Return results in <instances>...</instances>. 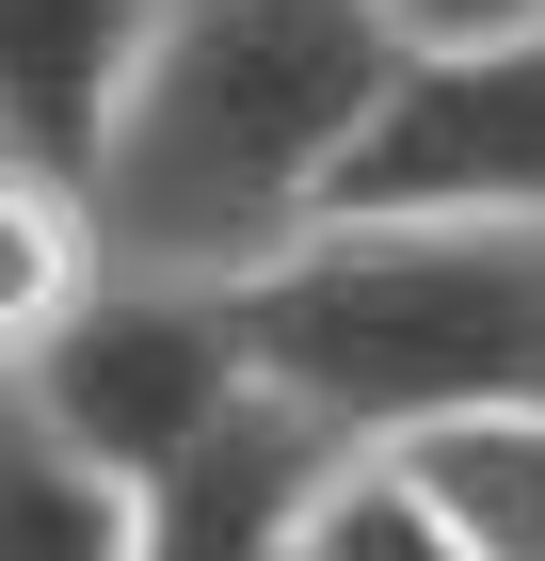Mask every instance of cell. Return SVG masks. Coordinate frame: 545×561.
Returning <instances> with one entry per match:
<instances>
[{
    "instance_id": "1",
    "label": "cell",
    "mask_w": 545,
    "mask_h": 561,
    "mask_svg": "<svg viewBox=\"0 0 545 561\" xmlns=\"http://www.w3.org/2000/svg\"><path fill=\"white\" fill-rule=\"evenodd\" d=\"M401 0H161L96 209L161 273H257L337 209V176L401 81Z\"/></svg>"
},
{
    "instance_id": "2",
    "label": "cell",
    "mask_w": 545,
    "mask_h": 561,
    "mask_svg": "<svg viewBox=\"0 0 545 561\" xmlns=\"http://www.w3.org/2000/svg\"><path fill=\"white\" fill-rule=\"evenodd\" d=\"M257 369L337 433H418L465 401H545V225L513 209H321L241 273Z\"/></svg>"
},
{
    "instance_id": "3",
    "label": "cell",
    "mask_w": 545,
    "mask_h": 561,
    "mask_svg": "<svg viewBox=\"0 0 545 561\" xmlns=\"http://www.w3.org/2000/svg\"><path fill=\"white\" fill-rule=\"evenodd\" d=\"M16 386L48 401V417L81 433L96 466L161 481L193 433L225 417V401L257 386V321H241V273H161V257H113L96 273V305L65 321V337L16 369Z\"/></svg>"
},
{
    "instance_id": "4",
    "label": "cell",
    "mask_w": 545,
    "mask_h": 561,
    "mask_svg": "<svg viewBox=\"0 0 545 561\" xmlns=\"http://www.w3.org/2000/svg\"><path fill=\"white\" fill-rule=\"evenodd\" d=\"M337 209H513L545 225V16L513 33H418L385 81Z\"/></svg>"
},
{
    "instance_id": "5",
    "label": "cell",
    "mask_w": 545,
    "mask_h": 561,
    "mask_svg": "<svg viewBox=\"0 0 545 561\" xmlns=\"http://www.w3.org/2000/svg\"><path fill=\"white\" fill-rule=\"evenodd\" d=\"M353 466V433L289 386V369H257L161 481H145V546L161 561H289L305 546V497Z\"/></svg>"
},
{
    "instance_id": "6",
    "label": "cell",
    "mask_w": 545,
    "mask_h": 561,
    "mask_svg": "<svg viewBox=\"0 0 545 561\" xmlns=\"http://www.w3.org/2000/svg\"><path fill=\"white\" fill-rule=\"evenodd\" d=\"M145 48H161V0H0V145L96 176L145 96Z\"/></svg>"
},
{
    "instance_id": "7",
    "label": "cell",
    "mask_w": 545,
    "mask_h": 561,
    "mask_svg": "<svg viewBox=\"0 0 545 561\" xmlns=\"http://www.w3.org/2000/svg\"><path fill=\"white\" fill-rule=\"evenodd\" d=\"M385 449L433 497L450 561H545V401H465V417H418Z\"/></svg>"
},
{
    "instance_id": "8",
    "label": "cell",
    "mask_w": 545,
    "mask_h": 561,
    "mask_svg": "<svg viewBox=\"0 0 545 561\" xmlns=\"http://www.w3.org/2000/svg\"><path fill=\"white\" fill-rule=\"evenodd\" d=\"M128 546H145V481L96 466L81 433L0 369V561H128Z\"/></svg>"
},
{
    "instance_id": "9",
    "label": "cell",
    "mask_w": 545,
    "mask_h": 561,
    "mask_svg": "<svg viewBox=\"0 0 545 561\" xmlns=\"http://www.w3.org/2000/svg\"><path fill=\"white\" fill-rule=\"evenodd\" d=\"M113 257H128V241H113V209H96V176L0 145V369H33V353L96 305Z\"/></svg>"
},
{
    "instance_id": "10",
    "label": "cell",
    "mask_w": 545,
    "mask_h": 561,
    "mask_svg": "<svg viewBox=\"0 0 545 561\" xmlns=\"http://www.w3.org/2000/svg\"><path fill=\"white\" fill-rule=\"evenodd\" d=\"M513 16H545V0H401V33H513Z\"/></svg>"
}]
</instances>
